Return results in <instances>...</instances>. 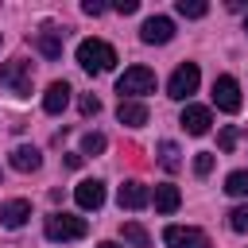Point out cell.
Listing matches in <instances>:
<instances>
[{
    "instance_id": "cell-24",
    "label": "cell",
    "mask_w": 248,
    "mask_h": 248,
    "mask_svg": "<svg viewBox=\"0 0 248 248\" xmlns=\"http://www.w3.org/2000/svg\"><path fill=\"white\" fill-rule=\"evenodd\" d=\"M236 140H240V128H232V124H229V128H221L217 147H221V151H232V147H236Z\"/></svg>"
},
{
    "instance_id": "cell-10",
    "label": "cell",
    "mask_w": 248,
    "mask_h": 248,
    "mask_svg": "<svg viewBox=\"0 0 248 248\" xmlns=\"http://www.w3.org/2000/svg\"><path fill=\"white\" fill-rule=\"evenodd\" d=\"M116 202H120V209H143V205L151 202V190H147V186H143L140 178H128V182L120 186Z\"/></svg>"
},
{
    "instance_id": "cell-7",
    "label": "cell",
    "mask_w": 248,
    "mask_h": 248,
    "mask_svg": "<svg viewBox=\"0 0 248 248\" xmlns=\"http://www.w3.org/2000/svg\"><path fill=\"white\" fill-rule=\"evenodd\" d=\"M213 105H217L221 112H240V85H236V78L221 74V78L213 81Z\"/></svg>"
},
{
    "instance_id": "cell-31",
    "label": "cell",
    "mask_w": 248,
    "mask_h": 248,
    "mask_svg": "<svg viewBox=\"0 0 248 248\" xmlns=\"http://www.w3.org/2000/svg\"><path fill=\"white\" fill-rule=\"evenodd\" d=\"M244 31H248V16H244Z\"/></svg>"
},
{
    "instance_id": "cell-2",
    "label": "cell",
    "mask_w": 248,
    "mask_h": 248,
    "mask_svg": "<svg viewBox=\"0 0 248 248\" xmlns=\"http://www.w3.org/2000/svg\"><path fill=\"white\" fill-rule=\"evenodd\" d=\"M116 93H120V101H140V97L155 93V70H147V66H128V70L116 78Z\"/></svg>"
},
{
    "instance_id": "cell-9",
    "label": "cell",
    "mask_w": 248,
    "mask_h": 248,
    "mask_svg": "<svg viewBox=\"0 0 248 248\" xmlns=\"http://www.w3.org/2000/svg\"><path fill=\"white\" fill-rule=\"evenodd\" d=\"M178 124L186 128V136H205V132H209V124H213V116H209V108H205V105H186Z\"/></svg>"
},
{
    "instance_id": "cell-16",
    "label": "cell",
    "mask_w": 248,
    "mask_h": 248,
    "mask_svg": "<svg viewBox=\"0 0 248 248\" xmlns=\"http://www.w3.org/2000/svg\"><path fill=\"white\" fill-rule=\"evenodd\" d=\"M151 202H155V209H159V213H174V209L182 205V194H178V186H170V182H163V186H155V194H151Z\"/></svg>"
},
{
    "instance_id": "cell-12",
    "label": "cell",
    "mask_w": 248,
    "mask_h": 248,
    "mask_svg": "<svg viewBox=\"0 0 248 248\" xmlns=\"http://www.w3.org/2000/svg\"><path fill=\"white\" fill-rule=\"evenodd\" d=\"M74 202H78L81 209H101V205H105V182H97V178H85V182H78V190H74Z\"/></svg>"
},
{
    "instance_id": "cell-13",
    "label": "cell",
    "mask_w": 248,
    "mask_h": 248,
    "mask_svg": "<svg viewBox=\"0 0 248 248\" xmlns=\"http://www.w3.org/2000/svg\"><path fill=\"white\" fill-rule=\"evenodd\" d=\"M35 50H39L43 58L58 62V58H62V31H54V27H43V31L35 35Z\"/></svg>"
},
{
    "instance_id": "cell-17",
    "label": "cell",
    "mask_w": 248,
    "mask_h": 248,
    "mask_svg": "<svg viewBox=\"0 0 248 248\" xmlns=\"http://www.w3.org/2000/svg\"><path fill=\"white\" fill-rule=\"evenodd\" d=\"M39 163H43V155H39L35 147H27V143H19V147L12 151V167H16V170H23V174L39 170Z\"/></svg>"
},
{
    "instance_id": "cell-22",
    "label": "cell",
    "mask_w": 248,
    "mask_h": 248,
    "mask_svg": "<svg viewBox=\"0 0 248 248\" xmlns=\"http://www.w3.org/2000/svg\"><path fill=\"white\" fill-rule=\"evenodd\" d=\"M105 147H108V140H105L101 132H85V140H81V159H85V155H101Z\"/></svg>"
},
{
    "instance_id": "cell-20",
    "label": "cell",
    "mask_w": 248,
    "mask_h": 248,
    "mask_svg": "<svg viewBox=\"0 0 248 248\" xmlns=\"http://www.w3.org/2000/svg\"><path fill=\"white\" fill-rule=\"evenodd\" d=\"M225 194H232V198H248V170H232V174L225 178Z\"/></svg>"
},
{
    "instance_id": "cell-8",
    "label": "cell",
    "mask_w": 248,
    "mask_h": 248,
    "mask_svg": "<svg viewBox=\"0 0 248 248\" xmlns=\"http://www.w3.org/2000/svg\"><path fill=\"white\" fill-rule=\"evenodd\" d=\"M140 39H143L147 46H163V43H170V39H174V23H170L167 16H151V19H143Z\"/></svg>"
},
{
    "instance_id": "cell-29",
    "label": "cell",
    "mask_w": 248,
    "mask_h": 248,
    "mask_svg": "<svg viewBox=\"0 0 248 248\" xmlns=\"http://www.w3.org/2000/svg\"><path fill=\"white\" fill-rule=\"evenodd\" d=\"M62 163H66V167H70V170H78V167H81V163H85V159H81V155H66V159H62Z\"/></svg>"
},
{
    "instance_id": "cell-26",
    "label": "cell",
    "mask_w": 248,
    "mask_h": 248,
    "mask_svg": "<svg viewBox=\"0 0 248 248\" xmlns=\"http://www.w3.org/2000/svg\"><path fill=\"white\" fill-rule=\"evenodd\" d=\"M78 108H81V116H97V112H101V97H93V93H85V97L78 101Z\"/></svg>"
},
{
    "instance_id": "cell-5",
    "label": "cell",
    "mask_w": 248,
    "mask_h": 248,
    "mask_svg": "<svg viewBox=\"0 0 248 248\" xmlns=\"http://www.w3.org/2000/svg\"><path fill=\"white\" fill-rule=\"evenodd\" d=\"M198 81H202V70H198V62H182V66L170 74V81H167V97H174V101H186V97L198 89Z\"/></svg>"
},
{
    "instance_id": "cell-30",
    "label": "cell",
    "mask_w": 248,
    "mask_h": 248,
    "mask_svg": "<svg viewBox=\"0 0 248 248\" xmlns=\"http://www.w3.org/2000/svg\"><path fill=\"white\" fill-rule=\"evenodd\" d=\"M97 248H120V244H116V240H101Z\"/></svg>"
},
{
    "instance_id": "cell-21",
    "label": "cell",
    "mask_w": 248,
    "mask_h": 248,
    "mask_svg": "<svg viewBox=\"0 0 248 248\" xmlns=\"http://www.w3.org/2000/svg\"><path fill=\"white\" fill-rule=\"evenodd\" d=\"M174 8H178V16H186V19H202V16L209 12V4H205V0H178Z\"/></svg>"
},
{
    "instance_id": "cell-3",
    "label": "cell",
    "mask_w": 248,
    "mask_h": 248,
    "mask_svg": "<svg viewBox=\"0 0 248 248\" xmlns=\"http://www.w3.org/2000/svg\"><path fill=\"white\" fill-rule=\"evenodd\" d=\"M43 232H46V240H81L85 232H89V225H85V217H74V213H50L46 221H43Z\"/></svg>"
},
{
    "instance_id": "cell-19",
    "label": "cell",
    "mask_w": 248,
    "mask_h": 248,
    "mask_svg": "<svg viewBox=\"0 0 248 248\" xmlns=\"http://www.w3.org/2000/svg\"><path fill=\"white\" fill-rule=\"evenodd\" d=\"M159 167H163V170H170V174L182 167V159H178V143H170V140H163V143H159Z\"/></svg>"
},
{
    "instance_id": "cell-1",
    "label": "cell",
    "mask_w": 248,
    "mask_h": 248,
    "mask_svg": "<svg viewBox=\"0 0 248 248\" xmlns=\"http://www.w3.org/2000/svg\"><path fill=\"white\" fill-rule=\"evenodd\" d=\"M78 66L85 74H108L116 66V50L105 39H81L78 43Z\"/></svg>"
},
{
    "instance_id": "cell-25",
    "label": "cell",
    "mask_w": 248,
    "mask_h": 248,
    "mask_svg": "<svg viewBox=\"0 0 248 248\" xmlns=\"http://www.w3.org/2000/svg\"><path fill=\"white\" fill-rule=\"evenodd\" d=\"M209 170H213V151H198V155H194V174L205 178Z\"/></svg>"
},
{
    "instance_id": "cell-6",
    "label": "cell",
    "mask_w": 248,
    "mask_h": 248,
    "mask_svg": "<svg viewBox=\"0 0 248 248\" xmlns=\"http://www.w3.org/2000/svg\"><path fill=\"white\" fill-rule=\"evenodd\" d=\"M163 240H167V248H209V236L194 225H167Z\"/></svg>"
},
{
    "instance_id": "cell-28",
    "label": "cell",
    "mask_w": 248,
    "mask_h": 248,
    "mask_svg": "<svg viewBox=\"0 0 248 248\" xmlns=\"http://www.w3.org/2000/svg\"><path fill=\"white\" fill-rule=\"evenodd\" d=\"M81 12H85V16H101V12H105V4H101V0H85V4H81Z\"/></svg>"
},
{
    "instance_id": "cell-14",
    "label": "cell",
    "mask_w": 248,
    "mask_h": 248,
    "mask_svg": "<svg viewBox=\"0 0 248 248\" xmlns=\"http://www.w3.org/2000/svg\"><path fill=\"white\" fill-rule=\"evenodd\" d=\"M70 93H74V89H70L66 81H50V85H46V93H43V108H46L50 116H58V112L70 105Z\"/></svg>"
},
{
    "instance_id": "cell-15",
    "label": "cell",
    "mask_w": 248,
    "mask_h": 248,
    "mask_svg": "<svg viewBox=\"0 0 248 248\" xmlns=\"http://www.w3.org/2000/svg\"><path fill=\"white\" fill-rule=\"evenodd\" d=\"M116 120L128 124V128H143L147 124V105L143 101H120L116 105Z\"/></svg>"
},
{
    "instance_id": "cell-23",
    "label": "cell",
    "mask_w": 248,
    "mask_h": 248,
    "mask_svg": "<svg viewBox=\"0 0 248 248\" xmlns=\"http://www.w3.org/2000/svg\"><path fill=\"white\" fill-rule=\"evenodd\" d=\"M229 229H232V232H248V205L229 209Z\"/></svg>"
},
{
    "instance_id": "cell-11",
    "label": "cell",
    "mask_w": 248,
    "mask_h": 248,
    "mask_svg": "<svg viewBox=\"0 0 248 248\" xmlns=\"http://www.w3.org/2000/svg\"><path fill=\"white\" fill-rule=\"evenodd\" d=\"M27 217H31V202L27 198H12V202L0 205V225L4 229H23Z\"/></svg>"
},
{
    "instance_id": "cell-27",
    "label": "cell",
    "mask_w": 248,
    "mask_h": 248,
    "mask_svg": "<svg viewBox=\"0 0 248 248\" xmlns=\"http://www.w3.org/2000/svg\"><path fill=\"white\" fill-rule=\"evenodd\" d=\"M136 8H140V0H116L112 4V12H120V16H132Z\"/></svg>"
},
{
    "instance_id": "cell-18",
    "label": "cell",
    "mask_w": 248,
    "mask_h": 248,
    "mask_svg": "<svg viewBox=\"0 0 248 248\" xmlns=\"http://www.w3.org/2000/svg\"><path fill=\"white\" fill-rule=\"evenodd\" d=\"M120 236H124L132 248H151V236H147V229H143L140 221H124V225H120Z\"/></svg>"
},
{
    "instance_id": "cell-4",
    "label": "cell",
    "mask_w": 248,
    "mask_h": 248,
    "mask_svg": "<svg viewBox=\"0 0 248 248\" xmlns=\"http://www.w3.org/2000/svg\"><path fill=\"white\" fill-rule=\"evenodd\" d=\"M0 85L16 97H31V62H23V58L4 62L0 66Z\"/></svg>"
}]
</instances>
